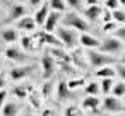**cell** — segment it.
<instances>
[{"label": "cell", "mask_w": 125, "mask_h": 116, "mask_svg": "<svg viewBox=\"0 0 125 116\" xmlns=\"http://www.w3.org/2000/svg\"><path fill=\"white\" fill-rule=\"evenodd\" d=\"M62 22H63V27H74V29H79V31H87L89 29V24L82 17H79V14H75V12H70L65 17H62Z\"/></svg>", "instance_id": "obj_1"}, {"label": "cell", "mask_w": 125, "mask_h": 116, "mask_svg": "<svg viewBox=\"0 0 125 116\" xmlns=\"http://www.w3.org/2000/svg\"><path fill=\"white\" fill-rule=\"evenodd\" d=\"M57 36L60 39V43L67 48H75L77 46V34L75 31H70L69 27H58L57 29Z\"/></svg>", "instance_id": "obj_2"}, {"label": "cell", "mask_w": 125, "mask_h": 116, "mask_svg": "<svg viewBox=\"0 0 125 116\" xmlns=\"http://www.w3.org/2000/svg\"><path fill=\"white\" fill-rule=\"evenodd\" d=\"M87 58H89V62H91V65H94V67H106V65H111V63H116L118 60L116 58H111V56H108L106 53H98V51H94V50H91L89 53H87Z\"/></svg>", "instance_id": "obj_3"}, {"label": "cell", "mask_w": 125, "mask_h": 116, "mask_svg": "<svg viewBox=\"0 0 125 116\" xmlns=\"http://www.w3.org/2000/svg\"><path fill=\"white\" fill-rule=\"evenodd\" d=\"M123 50V41L116 39V38H108L103 43H99V51L101 53H110V55H116Z\"/></svg>", "instance_id": "obj_4"}, {"label": "cell", "mask_w": 125, "mask_h": 116, "mask_svg": "<svg viewBox=\"0 0 125 116\" xmlns=\"http://www.w3.org/2000/svg\"><path fill=\"white\" fill-rule=\"evenodd\" d=\"M41 68H43V79H50L55 72V62L50 53H45L41 58Z\"/></svg>", "instance_id": "obj_5"}, {"label": "cell", "mask_w": 125, "mask_h": 116, "mask_svg": "<svg viewBox=\"0 0 125 116\" xmlns=\"http://www.w3.org/2000/svg\"><path fill=\"white\" fill-rule=\"evenodd\" d=\"M58 21H60V12H57V10L48 12V16H46V19H45V29H46V33L55 31Z\"/></svg>", "instance_id": "obj_6"}, {"label": "cell", "mask_w": 125, "mask_h": 116, "mask_svg": "<svg viewBox=\"0 0 125 116\" xmlns=\"http://www.w3.org/2000/svg\"><path fill=\"white\" fill-rule=\"evenodd\" d=\"M101 14H103V9L98 4L87 5V9H84V17H87V21H96Z\"/></svg>", "instance_id": "obj_7"}, {"label": "cell", "mask_w": 125, "mask_h": 116, "mask_svg": "<svg viewBox=\"0 0 125 116\" xmlns=\"http://www.w3.org/2000/svg\"><path fill=\"white\" fill-rule=\"evenodd\" d=\"M77 41L82 45V46H86V48H89V50H94V48H99V41L96 39V38H93L91 34H82L81 38H77Z\"/></svg>", "instance_id": "obj_8"}, {"label": "cell", "mask_w": 125, "mask_h": 116, "mask_svg": "<svg viewBox=\"0 0 125 116\" xmlns=\"http://www.w3.org/2000/svg\"><path fill=\"white\" fill-rule=\"evenodd\" d=\"M103 107L106 111H111V113L122 111V104L118 102V97H104L103 99Z\"/></svg>", "instance_id": "obj_9"}, {"label": "cell", "mask_w": 125, "mask_h": 116, "mask_svg": "<svg viewBox=\"0 0 125 116\" xmlns=\"http://www.w3.org/2000/svg\"><path fill=\"white\" fill-rule=\"evenodd\" d=\"M33 72V67H19V68H12L10 70V79L12 80H21L24 77H28Z\"/></svg>", "instance_id": "obj_10"}, {"label": "cell", "mask_w": 125, "mask_h": 116, "mask_svg": "<svg viewBox=\"0 0 125 116\" xmlns=\"http://www.w3.org/2000/svg\"><path fill=\"white\" fill-rule=\"evenodd\" d=\"M5 56H7L9 60H14V62H24V60H26V55H24L21 50H17L16 46L7 48V50H5Z\"/></svg>", "instance_id": "obj_11"}, {"label": "cell", "mask_w": 125, "mask_h": 116, "mask_svg": "<svg viewBox=\"0 0 125 116\" xmlns=\"http://www.w3.org/2000/svg\"><path fill=\"white\" fill-rule=\"evenodd\" d=\"M48 12H50V7H48V4H43V7L36 12V16L33 17L34 19V24L36 26H43L45 24V19H46V16H48Z\"/></svg>", "instance_id": "obj_12"}, {"label": "cell", "mask_w": 125, "mask_h": 116, "mask_svg": "<svg viewBox=\"0 0 125 116\" xmlns=\"http://www.w3.org/2000/svg\"><path fill=\"white\" fill-rule=\"evenodd\" d=\"M36 27L34 24V19L33 17H21L17 21V29H22V31H33Z\"/></svg>", "instance_id": "obj_13"}, {"label": "cell", "mask_w": 125, "mask_h": 116, "mask_svg": "<svg viewBox=\"0 0 125 116\" xmlns=\"http://www.w3.org/2000/svg\"><path fill=\"white\" fill-rule=\"evenodd\" d=\"M94 75L96 77H101V79H113L116 73H115V68L113 67L106 65V67H99L98 72H94Z\"/></svg>", "instance_id": "obj_14"}, {"label": "cell", "mask_w": 125, "mask_h": 116, "mask_svg": "<svg viewBox=\"0 0 125 116\" xmlns=\"http://www.w3.org/2000/svg\"><path fill=\"white\" fill-rule=\"evenodd\" d=\"M17 111H19V106L16 102H7V104L2 106V111H0V113H2L4 116H16Z\"/></svg>", "instance_id": "obj_15"}, {"label": "cell", "mask_w": 125, "mask_h": 116, "mask_svg": "<svg viewBox=\"0 0 125 116\" xmlns=\"http://www.w3.org/2000/svg\"><path fill=\"white\" fill-rule=\"evenodd\" d=\"M98 106H99V99H98L96 96H89L87 99L82 101V107H84V109H93V111H96Z\"/></svg>", "instance_id": "obj_16"}, {"label": "cell", "mask_w": 125, "mask_h": 116, "mask_svg": "<svg viewBox=\"0 0 125 116\" xmlns=\"http://www.w3.org/2000/svg\"><path fill=\"white\" fill-rule=\"evenodd\" d=\"M26 16V7L24 5H14L12 7V10H10V19H21V17H24Z\"/></svg>", "instance_id": "obj_17"}, {"label": "cell", "mask_w": 125, "mask_h": 116, "mask_svg": "<svg viewBox=\"0 0 125 116\" xmlns=\"http://www.w3.org/2000/svg\"><path fill=\"white\" fill-rule=\"evenodd\" d=\"M40 39H41L43 43H50V45H53V46H62L60 39H57V38L52 36L50 33H41V34H40Z\"/></svg>", "instance_id": "obj_18"}, {"label": "cell", "mask_w": 125, "mask_h": 116, "mask_svg": "<svg viewBox=\"0 0 125 116\" xmlns=\"http://www.w3.org/2000/svg\"><path fill=\"white\" fill-rule=\"evenodd\" d=\"M2 39H4L5 43H14V41L17 39V31H16V29H5V31L2 33Z\"/></svg>", "instance_id": "obj_19"}, {"label": "cell", "mask_w": 125, "mask_h": 116, "mask_svg": "<svg viewBox=\"0 0 125 116\" xmlns=\"http://www.w3.org/2000/svg\"><path fill=\"white\" fill-rule=\"evenodd\" d=\"M67 96H69L67 82H60V84H58V87H57V97H58L60 101H63V99H67Z\"/></svg>", "instance_id": "obj_20"}, {"label": "cell", "mask_w": 125, "mask_h": 116, "mask_svg": "<svg viewBox=\"0 0 125 116\" xmlns=\"http://www.w3.org/2000/svg\"><path fill=\"white\" fill-rule=\"evenodd\" d=\"M48 7L53 9V10H57V12H63V10L67 9V5H65L63 0H50V2H48Z\"/></svg>", "instance_id": "obj_21"}, {"label": "cell", "mask_w": 125, "mask_h": 116, "mask_svg": "<svg viewBox=\"0 0 125 116\" xmlns=\"http://www.w3.org/2000/svg\"><path fill=\"white\" fill-rule=\"evenodd\" d=\"M111 92H113V97H122L125 94V84L123 82H118L111 87Z\"/></svg>", "instance_id": "obj_22"}, {"label": "cell", "mask_w": 125, "mask_h": 116, "mask_svg": "<svg viewBox=\"0 0 125 116\" xmlns=\"http://www.w3.org/2000/svg\"><path fill=\"white\" fill-rule=\"evenodd\" d=\"M86 94L87 96H98V92H99V84H96V82H89L87 85H86Z\"/></svg>", "instance_id": "obj_23"}, {"label": "cell", "mask_w": 125, "mask_h": 116, "mask_svg": "<svg viewBox=\"0 0 125 116\" xmlns=\"http://www.w3.org/2000/svg\"><path fill=\"white\" fill-rule=\"evenodd\" d=\"M111 19L115 21V22H120V24H123L125 22V14L122 12V10H111Z\"/></svg>", "instance_id": "obj_24"}, {"label": "cell", "mask_w": 125, "mask_h": 116, "mask_svg": "<svg viewBox=\"0 0 125 116\" xmlns=\"http://www.w3.org/2000/svg\"><path fill=\"white\" fill-rule=\"evenodd\" d=\"M113 79H103V82H101V87H99V90H103L104 94H108L110 90H111V87H113V82H111Z\"/></svg>", "instance_id": "obj_25"}, {"label": "cell", "mask_w": 125, "mask_h": 116, "mask_svg": "<svg viewBox=\"0 0 125 116\" xmlns=\"http://www.w3.org/2000/svg\"><path fill=\"white\" fill-rule=\"evenodd\" d=\"M63 2H65V5H70L75 10H81V7H82V0H63Z\"/></svg>", "instance_id": "obj_26"}, {"label": "cell", "mask_w": 125, "mask_h": 116, "mask_svg": "<svg viewBox=\"0 0 125 116\" xmlns=\"http://www.w3.org/2000/svg\"><path fill=\"white\" fill-rule=\"evenodd\" d=\"M12 92H14V96H17L19 99H24L28 90H26L24 87H19V85H17V87H14V90H12Z\"/></svg>", "instance_id": "obj_27"}, {"label": "cell", "mask_w": 125, "mask_h": 116, "mask_svg": "<svg viewBox=\"0 0 125 116\" xmlns=\"http://www.w3.org/2000/svg\"><path fill=\"white\" fill-rule=\"evenodd\" d=\"M104 5H106V9H108V10H116L120 4H118V0H106Z\"/></svg>", "instance_id": "obj_28"}, {"label": "cell", "mask_w": 125, "mask_h": 116, "mask_svg": "<svg viewBox=\"0 0 125 116\" xmlns=\"http://www.w3.org/2000/svg\"><path fill=\"white\" fill-rule=\"evenodd\" d=\"M79 85H84V79H79V80H70V82L67 84L69 90H70V89H75V87H79Z\"/></svg>", "instance_id": "obj_29"}, {"label": "cell", "mask_w": 125, "mask_h": 116, "mask_svg": "<svg viewBox=\"0 0 125 116\" xmlns=\"http://www.w3.org/2000/svg\"><path fill=\"white\" fill-rule=\"evenodd\" d=\"M65 116H81V113L77 111V107L70 106V107H67V109H65Z\"/></svg>", "instance_id": "obj_30"}, {"label": "cell", "mask_w": 125, "mask_h": 116, "mask_svg": "<svg viewBox=\"0 0 125 116\" xmlns=\"http://www.w3.org/2000/svg\"><path fill=\"white\" fill-rule=\"evenodd\" d=\"M22 48H24V50H33V41H31L28 36L22 38Z\"/></svg>", "instance_id": "obj_31"}, {"label": "cell", "mask_w": 125, "mask_h": 116, "mask_svg": "<svg viewBox=\"0 0 125 116\" xmlns=\"http://www.w3.org/2000/svg\"><path fill=\"white\" fill-rule=\"evenodd\" d=\"M5 99H7V90L0 89V111H2V106L5 104Z\"/></svg>", "instance_id": "obj_32"}, {"label": "cell", "mask_w": 125, "mask_h": 116, "mask_svg": "<svg viewBox=\"0 0 125 116\" xmlns=\"http://www.w3.org/2000/svg\"><path fill=\"white\" fill-rule=\"evenodd\" d=\"M115 73H118V75H120L122 79H125V68H123V65H120V67H118V68L115 70Z\"/></svg>", "instance_id": "obj_33"}, {"label": "cell", "mask_w": 125, "mask_h": 116, "mask_svg": "<svg viewBox=\"0 0 125 116\" xmlns=\"http://www.w3.org/2000/svg\"><path fill=\"white\" fill-rule=\"evenodd\" d=\"M116 34H118V39L123 41V38H125V29H123V27H118V29H116Z\"/></svg>", "instance_id": "obj_34"}, {"label": "cell", "mask_w": 125, "mask_h": 116, "mask_svg": "<svg viewBox=\"0 0 125 116\" xmlns=\"http://www.w3.org/2000/svg\"><path fill=\"white\" fill-rule=\"evenodd\" d=\"M115 26H116V24H115L113 21H108V22L104 24V31H110V29H113Z\"/></svg>", "instance_id": "obj_35"}, {"label": "cell", "mask_w": 125, "mask_h": 116, "mask_svg": "<svg viewBox=\"0 0 125 116\" xmlns=\"http://www.w3.org/2000/svg\"><path fill=\"white\" fill-rule=\"evenodd\" d=\"M5 85H7V82H5V79H4V75L0 73V89H5Z\"/></svg>", "instance_id": "obj_36"}, {"label": "cell", "mask_w": 125, "mask_h": 116, "mask_svg": "<svg viewBox=\"0 0 125 116\" xmlns=\"http://www.w3.org/2000/svg\"><path fill=\"white\" fill-rule=\"evenodd\" d=\"M41 116H55V113H53V111H50V109H43Z\"/></svg>", "instance_id": "obj_37"}, {"label": "cell", "mask_w": 125, "mask_h": 116, "mask_svg": "<svg viewBox=\"0 0 125 116\" xmlns=\"http://www.w3.org/2000/svg\"><path fill=\"white\" fill-rule=\"evenodd\" d=\"M28 2H29V5H31V7H36V5H40V4H41V0H28Z\"/></svg>", "instance_id": "obj_38"}, {"label": "cell", "mask_w": 125, "mask_h": 116, "mask_svg": "<svg viewBox=\"0 0 125 116\" xmlns=\"http://www.w3.org/2000/svg\"><path fill=\"white\" fill-rule=\"evenodd\" d=\"M48 92H50V84H46V85H45V89H43V94H45V96H46Z\"/></svg>", "instance_id": "obj_39"}, {"label": "cell", "mask_w": 125, "mask_h": 116, "mask_svg": "<svg viewBox=\"0 0 125 116\" xmlns=\"http://www.w3.org/2000/svg\"><path fill=\"white\" fill-rule=\"evenodd\" d=\"M86 4L87 5H94V4H98V0H86Z\"/></svg>", "instance_id": "obj_40"}, {"label": "cell", "mask_w": 125, "mask_h": 116, "mask_svg": "<svg viewBox=\"0 0 125 116\" xmlns=\"http://www.w3.org/2000/svg\"><path fill=\"white\" fill-rule=\"evenodd\" d=\"M118 4H120V5H123V4H125V0H118Z\"/></svg>", "instance_id": "obj_41"}, {"label": "cell", "mask_w": 125, "mask_h": 116, "mask_svg": "<svg viewBox=\"0 0 125 116\" xmlns=\"http://www.w3.org/2000/svg\"><path fill=\"white\" fill-rule=\"evenodd\" d=\"M26 116H33V114H26Z\"/></svg>", "instance_id": "obj_42"}]
</instances>
